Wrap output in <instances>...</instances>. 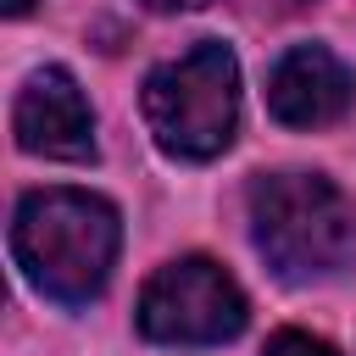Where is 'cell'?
Segmentation results:
<instances>
[{"label": "cell", "instance_id": "6da1fadb", "mask_svg": "<svg viewBox=\"0 0 356 356\" xmlns=\"http://www.w3.org/2000/svg\"><path fill=\"white\" fill-rule=\"evenodd\" d=\"M117 206L89 189H33L11 217V256L22 278L61 306H89L117 261Z\"/></svg>", "mask_w": 356, "mask_h": 356}, {"label": "cell", "instance_id": "7a4b0ae2", "mask_svg": "<svg viewBox=\"0 0 356 356\" xmlns=\"http://www.w3.org/2000/svg\"><path fill=\"white\" fill-rule=\"evenodd\" d=\"M245 206H250V245L284 284H317L350 267L356 211L323 172H261Z\"/></svg>", "mask_w": 356, "mask_h": 356}, {"label": "cell", "instance_id": "3957f363", "mask_svg": "<svg viewBox=\"0 0 356 356\" xmlns=\"http://www.w3.org/2000/svg\"><path fill=\"white\" fill-rule=\"evenodd\" d=\"M145 128L178 161H211L239 128V61L228 44L206 39L145 78Z\"/></svg>", "mask_w": 356, "mask_h": 356}, {"label": "cell", "instance_id": "277c9868", "mask_svg": "<svg viewBox=\"0 0 356 356\" xmlns=\"http://www.w3.org/2000/svg\"><path fill=\"white\" fill-rule=\"evenodd\" d=\"M245 328V295L211 256H178L139 289V334L156 345H222Z\"/></svg>", "mask_w": 356, "mask_h": 356}, {"label": "cell", "instance_id": "5b68a950", "mask_svg": "<svg viewBox=\"0 0 356 356\" xmlns=\"http://www.w3.org/2000/svg\"><path fill=\"white\" fill-rule=\"evenodd\" d=\"M11 134L28 156L50 161H89L95 156V111L67 67H39L17 89L11 106Z\"/></svg>", "mask_w": 356, "mask_h": 356}, {"label": "cell", "instance_id": "8992f818", "mask_svg": "<svg viewBox=\"0 0 356 356\" xmlns=\"http://www.w3.org/2000/svg\"><path fill=\"white\" fill-rule=\"evenodd\" d=\"M350 100H356V78L323 44H295L267 72V111L284 128H328L350 111Z\"/></svg>", "mask_w": 356, "mask_h": 356}, {"label": "cell", "instance_id": "52a82bcc", "mask_svg": "<svg viewBox=\"0 0 356 356\" xmlns=\"http://www.w3.org/2000/svg\"><path fill=\"white\" fill-rule=\"evenodd\" d=\"M261 356H339L328 339H317V334H300V328H278L273 339H267V350Z\"/></svg>", "mask_w": 356, "mask_h": 356}, {"label": "cell", "instance_id": "ba28073f", "mask_svg": "<svg viewBox=\"0 0 356 356\" xmlns=\"http://www.w3.org/2000/svg\"><path fill=\"white\" fill-rule=\"evenodd\" d=\"M150 11H195V6H206V0H145Z\"/></svg>", "mask_w": 356, "mask_h": 356}, {"label": "cell", "instance_id": "9c48e42d", "mask_svg": "<svg viewBox=\"0 0 356 356\" xmlns=\"http://www.w3.org/2000/svg\"><path fill=\"white\" fill-rule=\"evenodd\" d=\"M28 6H33V0H6V17H22Z\"/></svg>", "mask_w": 356, "mask_h": 356}]
</instances>
